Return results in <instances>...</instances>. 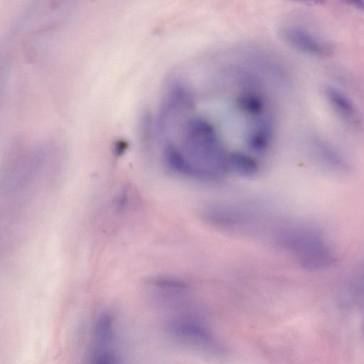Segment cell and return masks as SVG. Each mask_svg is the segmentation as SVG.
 I'll list each match as a JSON object with an SVG mask.
<instances>
[{
  "mask_svg": "<svg viewBox=\"0 0 364 364\" xmlns=\"http://www.w3.org/2000/svg\"><path fill=\"white\" fill-rule=\"evenodd\" d=\"M189 112L179 119L180 145L174 144L190 164L194 178L215 179L228 171V156L215 126L206 117ZM168 142V141H166ZM164 143V142H163Z\"/></svg>",
  "mask_w": 364,
  "mask_h": 364,
  "instance_id": "1",
  "label": "cell"
},
{
  "mask_svg": "<svg viewBox=\"0 0 364 364\" xmlns=\"http://www.w3.org/2000/svg\"><path fill=\"white\" fill-rule=\"evenodd\" d=\"M274 240L293 254L304 268L318 271L331 267L335 258L322 234L306 225H286L275 230Z\"/></svg>",
  "mask_w": 364,
  "mask_h": 364,
  "instance_id": "2",
  "label": "cell"
},
{
  "mask_svg": "<svg viewBox=\"0 0 364 364\" xmlns=\"http://www.w3.org/2000/svg\"><path fill=\"white\" fill-rule=\"evenodd\" d=\"M281 34L289 46L304 54L324 58L333 52V47L328 40L304 26L287 24L282 26Z\"/></svg>",
  "mask_w": 364,
  "mask_h": 364,
  "instance_id": "3",
  "label": "cell"
},
{
  "mask_svg": "<svg viewBox=\"0 0 364 364\" xmlns=\"http://www.w3.org/2000/svg\"><path fill=\"white\" fill-rule=\"evenodd\" d=\"M168 331L177 341L202 350L215 348V342L210 331L201 323L189 318H178L168 325Z\"/></svg>",
  "mask_w": 364,
  "mask_h": 364,
  "instance_id": "4",
  "label": "cell"
},
{
  "mask_svg": "<svg viewBox=\"0 0 364 364\" xmlns=\"http://www.w3.org/2000/svg\"><path fill=\"white\" fill-rule=\"evenodd\" d=\"M323 93L330 107L343 123L354 129L362 128V114L350 97L340 89L331 85L326 86Z\"/></svg>",
  "mask_w": 364,
  "mask_h": 364,
  "instance_id": "5",
  "label": "cell"
},
{
  "mask_svg": "<svg viewBox=\"0 0 364 364\" xmlns=\"http://www.w3.org/2000/svg\"><path fill=\"white\" fill-rule=\"evenodd\" d=\"M309 149L313 158L324 168L334 172H346L349 163L346 156L332 143L318 135L309 139Z\"/></svg>",
  "mask_w": 364,
  "mask_h": 364,
  "instance_id": "6",
  "label": "cell"
},
{
  "mask_svg": "<svg viewBox=\"0 0 364 364\" xmlns=\"http://www.w3.org/2000/svg\"><path fill=\"white\" fill-rule=\"evenodd\" d=\"M208 222L223 228H232L247 223L249 213L237 206L225 204H213L204 211Z\"/></svg>",
  "mask_w": 364,
  "mask_h": 364,
  "instance_id": "7",
  "label": "cell"
},
{
  "mask_svg": "<svg viewBox=\"0 0 364 364\" xmlns=\"http://www.w3.org/2000/svg\"><path fill=\"white\" fill-rule=\"evenodd\" d=\"M228 170H232L241 176H250L257 173L259 163L255 158L248 154L235 151L229 154Z\"/></svg>",
  "mask_w": 364,
  "mask_h": 364,
  "instance_id": "8",
  "label": "cell"
},
{
  "mask_svg": "<svg viewBox=\"0 0 364 364\" xmlns=\"http://www.w3.org/2000/svg\"><path fill=\"white\" fill-rule=\"evenodd\" d=\"M362 331H363V336H364V319H363V322Z\"/></svg>",
  "mask_w": 364,
  "mask_h": 364,
  "instance_id": "9",
  "label": "cell"
}]
</instances>
